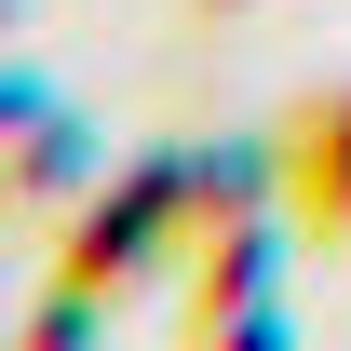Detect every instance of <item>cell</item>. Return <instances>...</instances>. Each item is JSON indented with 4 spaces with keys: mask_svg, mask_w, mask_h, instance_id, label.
<instances>
[{
    "mask_svg": "<svg viewBox=\"0 0 351 351\" xmlns=\"http://www.w3.org/2000/svg\"><path fill=\"white\" fill-rule=\"evenodd\" d=\"M324 162L351 176V95H324V108L298 122V176H324ZM338 230H351V189H338Z\"/></svg>",
    "mask_w": 351,
    "mask_h": 351,
    "instance_id": "obj_1",
    "label": "cell"
},
{
    "mask_svg": "<svg viewBox=\"0 0 351 351\" xmlns=\"http://www.w3.org/2000/svg\"><path fill=\"white\" fill-rule=\"evenodd\" d=\"M162 203H176V176H135V189H122V230H149ZM95 257H135V243H108V217H82V270Z\"/></svg>",
    "mask_w": 351,
    "mask_h": 351,
    "instance_id": "obj_2",
    "label": "cell"
}]
</instances>
